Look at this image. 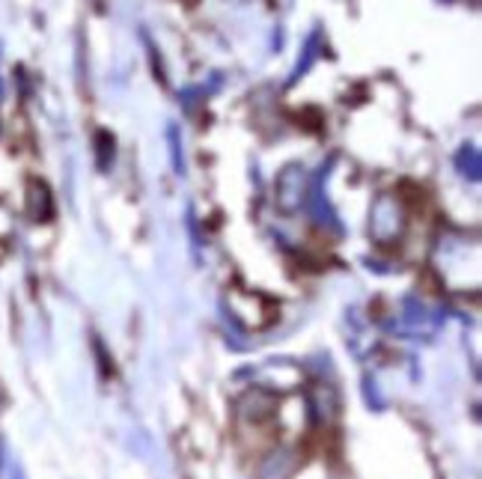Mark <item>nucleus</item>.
Listing matches in <instances>:
<instances>
[{
  "instance_id": "1",
  "label": "nucleus",
  "mask_w": 482,
  "mask_h": 479,
  "mask_svg": "<svg viewBox=\"0 0 482 479\" xmlns=\"http://www.w3.org/2000/svg\"><path fill=\"white\" fill-rule=\"evenodd\" d=\"M30 194H28V203H30V212L37 221H48L51 212H54V206H51V194L48 188L42 185V182H30Z\"/></svg>"
}]
</instances>
